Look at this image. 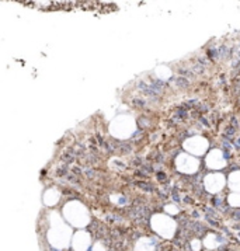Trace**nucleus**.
<instances>
[{"label":"nucleus","mask_w":240,"mask_h":251,"mask_svg":"<svg viewBox=\"0 0 240 251\" xmlns=\"http://www.w3.org/2000/svg\"><path fill=\"white\" fill-rule=\"evenodd\" d=\"M192 248L194 250H199V241H192Z\"/></svg>","instance_id":"1"}]
</instances>
